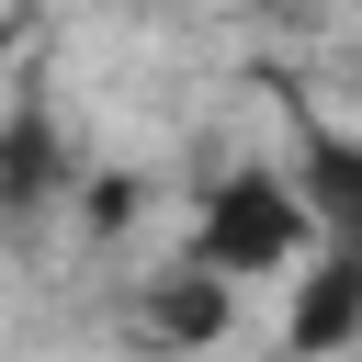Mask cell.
<instances>
[{
	"label": "cell",
	"instance_id": "6da1fadb",
	"mask_svg": "<svg viewBox=\"0 0 362 362\" xmlns=\"http://www.w3.org/2000/svg\"><path fill=\"white\" fill-rule=\"evenodd\" d=\"M328 238H317V215H305V181H294V158L272 170V158H238V170H215L204 192H192V238H181V260H204L215 283H272V272H305Z\"/></svg>",
	"mask_w": 362,
	"mask_h": 362
},
{
	"label": "cell",
	"instance_id": "7a4b0ae2",
	"mask_svg": "<svg viewBox=\"0 0 362 362\" xmlns=\"http://www.w3.org/2000/svg\"><path fill=\"white\" fill-rule=\"evenodd\" d=\"M79 147H68V124H57V102L45 90H23L11 113H0V226H34V215H79Z\"/></svg>",
	"mask_w": 362,
	"mask_h": 362
},
{
	"label": "cell",
	"instance_id": "3957f363",
	"mask_svg": "<svg viewBox=\"0 0 362 362\" xmlns=\"http://www.w3.org/2000/svg\"><path fill=\"white\" fill-rule=\"evenodd\" d=\"M272 90H283V124H294V181H305L317 238L362 260V124H328L294 79H272Z\"/></svg>",
	"mask_w": 362,
	"mask_h": 362
},
{
	"label": "cell",
	"instance_id": "277c9868",
	"mask_svg": "<svg viewBox=\"0 0 362 362\" xmlns=\"http://www.w3.org/2000/svg\"><path fill=\"white\" fill-rule=\"evenodd\" d=\"M124 328H136L158 362H181V351H215V339L238 328V283H215L204 260H170V272H147V283L124 294Z\"/></svg>",
	"mask_w": 362,
	"mask_h": 362
},
{
	"label": "cell",
	"instance_id": "5b68a950",
	"mask_svg": "<svg viewBox=\"0 0 362 362\" xmlns=\"http://www.w3.org/2000/svg\"><path fill=\"white\" fill-rule=\"evenodd\" d=\"M283 351L294 362H351L362 351V260L351 249H317L283 294Z\"/></svg>",
	"mask_w": 362,
	"mask_h": 362
},
{
	"label": "cell",
	"instance_id": "8992f818",
	"mask_svg": "<svg viewBox=\"0 0 362 362\" xmlns=\"http://www.w3.org/2000/svg\"><path fill=\"white\" fill-rule=\"evenodd\" d=\"M136 204H147V170H90V181H79V226H90V238H124Z\"/></svg>",
	"mask_w": 362,
	"mask_h": 362
},
{
	"label": "cell",
	"instance_id": "52a82bcc",
	"mask_svg": "<svg viewBox=\"0 0 362 362\" xmlns=\"http://www.w3.org/2000/svg\"><path fill=\"white\" fill-rule=\"evenodd\" d=\"M0 79H11V23H0ZM0 113H11V102H0Z\"/></svg>",
	"mask_w": 362,
	"mask_h": 362
},
{
	"label": "cell",
	"instance_id": "ba28073f",
	"mask_svg": "<svg viewBox=\"0 0 362 362\" xmlns=\"http://www.w3.org/2000/svg\"><path fill=\"white\" fill-rule=\"evenodd\" d=\"M351 362H362V351H351Z\"/></svg>",
	"mask_w": 362,
	"mask_h": 362
}]
</instances>
